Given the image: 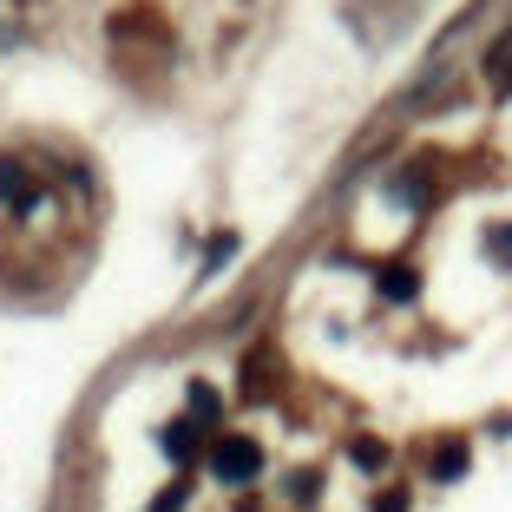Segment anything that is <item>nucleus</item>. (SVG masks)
<instances>
[{
  "mask_svg": "<svg viewBox=\"0 0 512 512\" xmlns=\"http://www.w3.org/2000/svg\"><path fill=\"white\" fill-rule=\"evenodd\" d=\"M486 73H493V86H499V92H512V33L493 46V53H486Z\"/></svg>",
  "mask_w": 512,
  "mask_h": 512,
  "instance_id": "obj_5",
  "label": "nucleus"
},
{
  "mask_svg": "<svg viewBox=\"0 0 512 512\" xmlns=\"http://www.w3.org/2000/svg\"><path fill=\"white\" fill-rule=\"evenodd\" d=\"M165 453L171 460H197V421H171L165 427Z\"/></svg>",
  "mask_w": 512,
  "mask_h": 512,
  "instance_id": "obj_4",
  "label": "nucleus"
},
{
  "mask_svg": "<svg viewBox=\"0 0 512 512\" xmlns=\"http://www.w3.org/2000/svg\"><path fill=\"white\" fill-rule=\"evenodd\" d=\"M211 473L224 486H243V480H256V473H263V447H256L250 434H224L211 447Z\"/></svg>",
  "mask_w": 512,
  "mask_h": 512,
  "instance_id": "obj_1",
  "label": "nucleus"
},
{
  "mask_svg": "<svg viewBox=\"0 0 512 512\" xmlns=\"http://www.w3.org/2000/svg\"><path fill=\"white\" fill-rule=\"evenodd\" d=\"M184 506V486H171V493H158V506H151V512H178Z\"/></svg>",
  "mask_w": 512,
  "mask_h": 512,
  "instance_id": "obj_9",
  "label": "nucleus"
},
{
  "mask_svg": "<svg viewBox=\"0 0 512 512\" xmlns=\"http://www.w3.org/2000/svg\"><path fill=\"white\" fill-rule=\"evenodd\" d=\"M414 289H421V276L407 270V263H388V270H381V296H394V302H414Z\"/></svg>",
  "mask_w": 512,
  "mask_h": 512,
  "instance_id": "obj_2",
  "label": "nucleus"
},
{
  "mask_svg": "<svg viewBox=\"0 0 512 512\" xmlns=\"http://www.w3.org/2000/svg\"><path fill=\"white\" fill-rule=\"evenodd\" d=\"M355 460L375 473V467H388V447H381V440H355Z\"/></svg>",
  "mask_w": 512,
  "mask_h": 512,
  "instance_id": "obj_7",
  "label": "nucleus"
},
{
  "mask_svg": "<svg viewBox=\"0 0 512 512\" xmlns=\"http://www.w3.org/2000/svg\"><path fill=\"white\" fill-rule=\"evenodd\" d=\"M460 473H467V447H460V440H447V447L434 453V480H460Z\"/></svg>",
  "mask_w": 512,
  "mask_h": 512,
  "instance_id": "obj_6",
  "label": "nucleus"
},
{
  "mask_svg": "<svg viewBox=\"0 0 512 512\" xmlns=\"http://www.w3.org/2000/svg\"><path fill=\"white\" fill-rule=\"evenodd\" d=\"M486 243H493V256H499V263H512V230H493Z\"/></svg>",
  "mask_w": 512,
  "mask_h": 512,
  "instance_id": "obj_8",
  "label": "nucleus"
},
{
  "mask_svg": "<svg viewBox=\"0 0 512 512\" xmlns=\"http://www.w3.org/2000/svg\"><path fill=\"white\" fill-rule=\"evenodd\" d=\"M7 197H14V204H33L27 197V165H20V158H0V204H7Z\"/></svg>",
  "mask_w": 512,
  "mask_h": 512,
  "instance_id": "obj_3",
  "label": "nucleus"
}]
</instances>
